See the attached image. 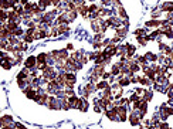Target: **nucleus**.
Returning a JSON list of instances; mask_svg holds the SVG:
<instances>
[{
    "mask_svg": "<svg viewBox=\"0 0 173 129\" xmlns=\"http://www.w3.org/2000/svg\"><path fill=\"white\" fill-rule=\"evenodd\" d=\"M47 108L51 111H61V99L57 98L56 95L48 97V102H47Z\"/></svg>",
    "mask_w": 173,
    "mask_h": 129,
    "instance_id": "1",
    "label": "nucleus"
},
{
    "mask_svg": "<svg viewBox=\"0 0 173 129\" xmlns=\"http://www.w3.org/2000/svg\"><path fill=\"white\" fill-rule=\"evenodd\" d=\"M53 56H54V58L56 60H68L70 58V56H68V50L67 48H61V50H54L53 53H51Z\"/></svg>",
    "mask_w": 173,
    "mask_h": 129,
    "instance_id": "2",
    "label": "nucleus"
},
{
    "mask_svg": "<svg viewBox=\"0 0 173 129\" xmlns=\"http://www.w3.org/2000/svg\"><path fill=\"white\" fill-rule=\"evenodd\" d=\"M24 67L28 68L30 71H31V70H38V67H37V57H34V56L27 57L24 61Z\"/></svg>",
    "mask_w": 173,
    "mask_h": 129,
    "instance_id": "3",
    "label": "nucleus"
},
{
    "mask_svg": "<svg viewBox=\"0 0 173 129\" xmlns=\"http://www.w3.org/2000/svg\"><path fill=\"white\" fill-rule=\"evenodd\" d=\"M107 21H108V24H109V27H114V29L122 27V19H119V17H116V16L108 17Z\"/></svg>",
    "mask_w": 173,
    "mask_h": 129,
    "instance_id": "4",
    "label": "nucleus"
},
{
    "mask_svg": "<svg viewBox=\"0 0 173 129\" xmlns=\"http://www.w3.org/2000/svg\"><path fill=\"white\" fill-rule=\"evenodd\" d=\"M128 119H129V122H131L132 126H139L140 122H142V119L139 118V115H138V112H136V111H132L131 115L128 116Z\"/></svg>",
    "mask_w": 173,
    "mask_h": 129,
    "instance_id": "5",
    "label": "nucleus"
},
{
    "mask_svg": "<svg viewBox=\"0 0 173 129\" xmlns=\"http://www.w3.org/2000/svg\"><path fill=\"white\" fill-rule=\"evenodd\" d=\"M9 21H14V23L20 24V23H23V17L20 16L16 10H10L9 11Z\"/></svg>",
    "mask_w": 173,
    "mask_h": 129,
    "instance_id": "6",
    "label": "nucleus"
},
{
    "mask_svg": "<svg viewBox=\"0 0 173 129\" xmlns=\"http://www.w3.org/2000/svg\"><path fill=\"white\" fill-rule=\"evenodd\" d=\"M145 27H146V29H159V27H160V20H157V19L146 20Z\"/></svg>",
    "mask_w": 173,
    "mask_h": 129,
    "instance_id": "7",
    "label": "nucleus"
},
{
    "mask_svg": "<svg viewBox=\"0 0 173 129\" xmlns=\"http://www.w3.org/2000/svg\"><path fill=\"white\" fill-rule=\"evenodd\" d=\"M105 116H107L111 122H118V113L115 112V108H114V109H108V111H105Z\"/></svg>",
    "mask_w": 173,
    "mask_h": 129,
    "instance_id": "8",
    "label": "nucleus"
},
{
    "mask_svg": "<svg viewBox=\"0 0 173 129\" xmlns=\"http://www.w3.org/2000/svg\"><path fill=\"white\" fill-rule=\"evenodd\" d=\"M92 71H94L95 74H98L101 78H102V75H104V74L107 73V71H105V65H104V64H95V65H94V68H92Z\"/></svg>",
    "mask_w": 173,
    "mask_h": 129,
    "instance_id": "9",
    "label": "nucleus"
},
{
    "mask_svg": "<svg viewBox=\"0 0 173 129\" xmlns=\"http://www.w3.org/2000/svg\"><path fill=\"white\" fill-rule=\"evenodd\" d=\"M126 46V57L128 58H133L135 57V53H136V47L133 46V44H125Z\"/></svg>",
    "mask_w": 173,
    "mask_h": 129,
    "instance_id": "10",
    "label": "nucleus"
},
{
    "mask_svg": "<svg viewBox=\"0 0 173 129\" xmlns=\"http://www.w3.org/2000/svg\"><path fill=\"white\" fill-rule=\"evenodd\" d=\"M160 10L162 11H167V13H173V1H165L160 4Z\"/></svg>",
    "mask_w": 173,
    "mask_h": 129,
    "instance_id": "11",
    "label": "nucleus"
},
{
    "mask_svg": "<svg viewBox=\"0 0 173 129\" xmlns=\"http://www.w3.org/2000/svg\"><path fill=\"white\" fill-rule=\"evenodd\" d=\"M115 56H118V57L126 56V46H125V44H119V46H116Z\"/></svg>",
    "mask_w": 173,
    "mask_h": 129,
    "instance_id": "12",
    "label": "nucleus"
},
{
    "mask_svg": "<svg viewBox=\"0 0 173 129\" xmlns=\"http://www.w3.org/2000/svg\"><path fill=\"white\" fill-rule=\"evenodd\" d=\"M116 16L119 17V19H122V20H129V17H128L126 11H125V9L122 7V6L116 9Z\"/></svg>",
    "mask_w": 173,
    "mask_h": 129,
    "instance_id": "13",
    "label": "nucleus"
},
{
    "mask_svg": "<svg viewBox=\"0 0 173 129\" xmlns=\"http://www.w3.org/2000/svg\"><path fill=\"white\" fill-rule=\"evenodd\" d=\"M126 34H128V27L122 26V27L116 29V36H118V37H121V38H125V37H126Z\"/></svg>",
    "mask_w": 173,
    "mask_h": 129,
    "instance_id": "14",
    "label": "nucleus"
},
{
    "mask_svg": "<svg viewBox=\"0 0 173 129\" xmlns=\"http://www.w3.org/2000/svg\"><path fill=\"white\" fill-rule=\"evenodd\" d=\"M57 27H58V34H60V36L68 34V31H70V27H68V24H57Z\"/></svg>",
    "mask_w": 173,
    "mask_h": 129,
    "instance_id": "15",
    "label": "nucleus"
},
{
    "mask_svg": "<svg viewBox=\"0 0 173 129\" xmlns=\"http://www.w3.org/2000/svg\"><path fill=\"white\" fill-rule=\"evenodd\" d=\"M36 57H37V64H47V54L46 53H40Z\"/></svg>",
    "mask_w": 173,
    "mask_h": 129,
    "instance_id": "16",
    "label": "nucleus"
},
{
    "mask_svg": "<svg viewBox=\"0 0 173 129\" xmlns=\"http://www.w3.org/2000/svg\"><path fill=\"white\" fill-rule=\"evenodd\" d=\"M78 13L81 14L83 17H85V19H88V16H90V10H88V6H81V7L78 9Z\"/></svg>",
    "mask_w": 173,
    "mask_h": 129,
    "instance_id": "17",
    "label": "nucleus"
},
{
    "mask_svg": "<svg viewBox=\"0 0 173 129\" xmlns=\"http://www.w3.org/2000/svg\"><path fill=\"white\" fill-rule=\"evenodd\" d=\"M85 89L90 92V94H94V92H97L98 91V88H97V84H94V82H88L87 85H85Z\"/></svg>",
    "mask_w": 173,
    "mask_h": 129,
    "instance_id": "18",
    "label": "nucleus"
},
{
    "mask_svg": "<svg viewBox=\"0 0 173 129\" xmlns=\"http://www.w3.org/2000/svg\"><path fill=\"white\" fill-rule=\"evenodd\" d=\"M108 87H111V85H109V82L105 80H101L99 82H97V88H98L99 91H104V89H107Z\"/></svg>",
    "mask_w": 173,
    "mask_h": 129,
    "instance_id": "19",
    "label": "nucleus"
},
{
    "mask_svg": "<svg viewBox=\"0 0 173 129\" xmlns=\"http://www.w3.org/2000/svg\"><path fill=\"white\" fill-rule=\"evenodd\" d=\"M0 9L1 10H9V9H13L10 0H0Z\"/></svg>",
    "mask_w": 173,
    "mask_h": 129,
    "instance_id": "20",
    "label": "nucleus"
},
{
    "mask_svg": "<svg viewBox=\"0 0 173 129\" xmlns=\"http://www.w3.org/2000/svg\"><path fill=\"white\" fill-rule=\"evenodd\" d=\"M152 98H153V92H152L150 89L145 88V92H143V97H142V99H143V101H146V102H149Z\"/></svg>",
    "mask_w": 173,
    "mask_h": 129,
    "instance_id": "21",
    "label": "nucleus"
},
{
    "mask_svg": "<svg viewBox=\"0 0 173 129\" xmlns=\"http://www.w3.org/2000/svg\"><path fill=\"white\" fill-rule=\"evenodd\" d=\"M6 27H7L11 33H14L17 29L20 27V24H19V23H14V21H7V26H6Z\"/></svg>",
    "mask_w": 173,
    "mask_h": 129,
    "instance_id": "22",
    "label": "nucleus"
},
{
    "mask_svg": "<svg viewBox=\"0 0 173 129\" xmlns=\"http://www.w3.org/2000/svg\"><path fill=\"white\" fill-rule=\"evenodd\" d=\"M145 57L148 58V61H150V63H156L157 61V54H153L152 51H148V53L145 54Z\"/></svg>",
    "mask_w": 173,
    "mask_h": 129,
    "instance_id": "23",
    "label": "nucleus"
},
{
    "mask_svg": "<svg viewBox=\"0 0 173 129\" xmlns=\"http://www.w3.org/2000/svg\"><path fill=\"white\" fill-rule=\"evenodd\" d=\"M37 4H38V7L41 9V10H46L48 6H51V0H40Z\"/></svg>",
    "mask_w": 173,
    "mask_h": 129,
    "instance_id": "24",
    "label": "nucleus"
},
{
    "mask_svg": "<svg viewBox=\"0 0 173 129\" xmlns=\"http://www.w3.org/2000/svg\"><path fill=\"white\" fill-rule=\"evenodd\" d=\"M34 40H36V38H34L33 36H31V34H27V33H26L24 36H23V38H21V41H23V43H26V44L34 43Z\"/></svg>",
    "mask_w": 173,
    "mask_h": 129,
    "instance_id": "25",
    "label": "nucleus"
},
{
    "mask_svg": "<svg viewBox=\"0 0 173 129\" xmlns=\"http://www.w3.org/2000/svg\"><path fill=\"white\" fill-rule=\"evenodd\" d=\"M160 31H162V34L166 36L167 38H173V29L172 27H169V29H166V30H162V29H160Z\"/></svg>",
    "mask_w": 173,
    "mask_h": 129,
    "instance_id": "26",
    "label": "nucleus"
},
{
    "mask_svg": "<svg viewBox=\"0 0 173 129\" xmlns=\"http://www.w3.org/2000/svg\"><path fill=\"white\" fill-rule=\"evenodd\" d=\"M133 34H135L136 37H145V36H148V33H146L145 29H136V30L133 31Z\"/></svg>",
    "mask_w": 173,
    "mask_h": 129,
    "instance_id": "27",
    "label": "nucleus"
},
{
    "mask_svg": "<svg viewBox=\"0 0 173 129\" xmlns=\"http://www.w3.org/2000/svg\"><path fill=\"white\" fill-rule=\"evenodd\" d=\"M47 65H51V67L56 65V58H54V56H53L51 53L47 54Z\"/></svg>",
    "mask_w": 173,
    "mask_h": 129,
    "instance_id": "28",
    "label": "nucleus"
},
{
    "mask_svg": "<svg viewBox=\"0 0 173 129\" xmlns=\"http://www.w3.org/2000/svg\"><path fill=\"white\" fill-rule=\"evenodd\" d=\"M135 58H136V61H138L140 65H146V64H148V58H146L145 56H136Z\"/></svg>",
    "mask_w": 173,
    "mask_h": 129,
    "instance_id": "29",
    "label": "nucleus"
},
{
    "mask_svg": "<svg viewBox=\"0 0 173 129\" xmlns=\"http://www.w3.org/2000/svg\"><path fill=\"white\" fill-rule=\"evenodd\" d=\"M67 13H68V17H70L71 21L75 20V19L78 17V14H80V13H78V9H77V10H71V11H67Z\"/></svg>",
    "mask_w": 173,
    "mask_h": 129,
    "instance_id": "30",
    "label": "nucleus"
},
{
    "mask_svg": "<svg viewBox=\"0 0 173 129\" xmlns=\"http://www.w3.org/2000/svg\"><path fill=\"white\" fill-rule=\"evenodd\" d=\"M102 40H104V33H97L92 38V43H101Z\"/></svg>",
    "mask_w": 173,
    "mask_h": 129,
    "instance_id": "31",
    "label": "nucleus"
},
{
    "mask_svg": "<svg viewBox=\"0 0 173 129\" xmlns=\"http://www.w3.org/2000/svg\"><path fill=\"white\" fill-rule=\"evenodd\" d=\"M160 14H162V10H160V6H159V7H156V10L152 11V19H159Z\"/></svg>",
    "mask_w": 173,
    "mask_h": 129,
    "instance_id": "32",
    "label": "nucleus"
},
{
    "mask_svg": "<svg viewBox=\"0 0 173 129\" xmlns=\"http://www.w3.org/2000/svg\"><path fill=\"white\" fill-rule=\"evenodd\" d=\"M136 40L139 43V46H146V43H148V36H145V37H136Z\"/></svg>",
    "mask_w": 173,
    "mask_h": 129,
    "instance_id": "33",
    "label": "nucleus"
},
{
    "mask_svg": "<svg viewBox=\"0 0 173 129\" xmlns=\"http://www.w3.org/2000/svg\"><path fill=\"white\" fill-rule=\"evenodd\" d=\"M13 63H7V61H1V67H3V70H6V71H9V70H11V67H13Z\"/></svg>",
    "mask_w": 173,
    "mask_h": 129,
    "instance_id": "34",
    "label": "nucleus"
},
{
    "mask_svg": "<svg viewBox=\"0 0 173 129\" xmlns=\"http://www.w3.org/2000/svg\"><path fill=\"white\" fill-rule=\"evenodd\" d=\"M90 109V102L87 98H83V112H87Z\"/></svg>",
    "mask_w": 173,
    "mask_h": 129,
    "instance_id": "35",
    "label": "nucleus"
},
{
    "mask_svg": "<svg viewBox=\"0 0 173 129\" xmlns=\"http://www.w3.org/2000/svg\"><path fill=\"white\" fill-rule=\"evenodd\" d=\"M88 10H90V13H95V11H99V6H97V4H90L88 6Z\"/></svg>",
    "mask_w": 173,
    "mask_h": 129,
    "instance_id": "36",
    "label": "nucleus"
},
{
    "mask_svg": "<svg viewBox=\"0 0 173 129\" xmlns=\"http://www.w3.org/2000/svg\"><path fill=\"white\" fill-rule=\"evenodd\" d=\"M159 129H170V126H169V123L166 121H162L160 125H159Z\"/></svg>",
    "mask_w": 173,
    "mask_h": 129,
    "instance_id": "37",
    "label": "nucleus"
},
{
    "mask_svg": "<svg viewBox=\"0 0 173 129\" xmlns=\"http://www.w3.org/2000/svg\"><path fill=\"white\" fill-rule=\"evenodd\" d=\"M65 92H67V97H73V95H75L74 88H65Z\"/></svg>",
    "mask_w": 173,
    "mask_h": 129,
    "instance_id": "38",
    "label": "nucleus"
},
{
    "mask_svg": "<svg viewBox=\"0 0 173 129\" xmlns=\"http://www.w3.org/2000/svg\"><path fill=\"white\" fill-rule=\"evenodd\" d=\"M138 99H139V95H138L136 92H135V94H132L131 97H129V101H131V102H135V101H138Z\"/></svg>",
    "mask_w": 173,
    "mask_h": 129,
    "instance_id": "39",
    "label": "nucleus"
},
{
    "mask_svg": "<svg viewBox=\"0 0 173 129\" xmlns=\"http://www.w3.org/2000/svg\"><path fill=\"white\" fill-rule=\"evenodd\" d=\"M112 6H114L115 9H118V7L122 6V3H121V0H112Z\"/></svg>",
    "mask_w": 173,
    "mask_h": 129,
    "instance_id": "40",
    "label": "nucleus"
},
{
    "mask_svg": "<svg viewBox=\"0 0 173 129\" xmlns=\"http://www.w3.org/2000/svg\"><path fill=\"white\" fill-rule=\"evenodd\" d=\"M109 44H111V40H109V38H104V40H102V47H104V48H107Z\"/></svg>",
    "mask_w": 173,
    "mask_h": 129,
    "instance_id": "41",
    "label": "nucleus"
},
{
    "mask_svg": "<svg viewBox=\"0 0 173 129\" xmlns=\"http://www.w3.org/2000/svg\"><path fill=\"white\" fill-rule=\"evenodd\" d=\"M94 111H95L97 113H101L102 111H104V109H102V108H101L99 105H94ZM104 112H105V111H104Z\"/></svg>",
    "mask_w": 173,
    "mask_h": 129,
    "instance_id": "42",
    "label": "nucleus"
},
{
    "mask_svg": "<svg viewBox=\"0 0 173 129\" xmlns=\"http://www.w3.org/2000/svg\"><path fill=\"white\" fill-rule=\"evenodd\" d=\"M101 4L102 6H111L112 4V0H101Z\"/></svg>",
    "mask_w": 173,
    "mask_h": 129,
    "instance_id": "43",
    "label": "nucleus"
},
{
    "mask_svg": "<svg viewBox=\"0 0 173 129\" xmlns=\"http://www.w3.org/2000/svg\"><path fill=\"white\" fill-rule=\"evenodd\" d=\"M61 4V0H51V6H56V7H58Z\"/></svg>",
    "mask_w": 173,
    "mask_h": 129,
    "instance_id": "44",
    "label": "nucleus"
},
{
    "mask_svg": "<svg viewBox=\"0 0 173 129\" xmlns=\"http://www.w3.org/2000/svg\"><path fill=\"white\" fill-rule=\"evenodd\" d=\"M143 92H145V88H136V94L138 95H143Z\"/></svg>",
    "mask_w": 173,
    "mask_h": 129,
    "instance_id": "45",
    "label": "nucleus"
},
{
    "mask_svg": "<svg viewBox=\"0 0 173 129\" xmlns=\"http://www.w3.org/2000/svg\"><path fill=\"white\" fill-rule=\"evenodd\" d=\"M65 48H67V50H73V48H74V46H73V44H67Z\"/></svg>",
    "mask_w": 173,
    "mask_h": 129,
    "instance_id": "46",
    "label": "nucleus"
},
{
    "mask_svg": "<svg viewBox=\"0 0 173 129\" xmlns=\"http://www.w3.org/2000/svg\"><path fill=\"white\" fill-rule=\"evenodd\" d=\"M27 3H28V0H20V4H23V6L27 4Z\"/></svg>",
    "mask_w": 173,
    "mask_h": 129,
    "instance_id": "47",
    "label": "nucleus"
}]
</instances>
